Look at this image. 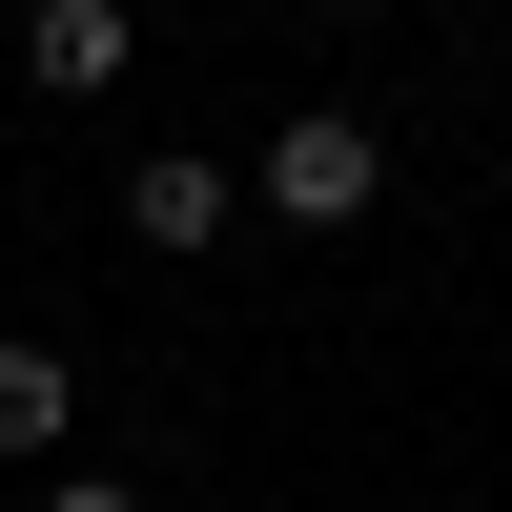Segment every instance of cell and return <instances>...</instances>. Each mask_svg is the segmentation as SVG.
I'll return each instance as SVG.
<instances>
[{
    "label": "cell",
    "instance_id": "cell-4",
    "mask_svg": "<svg viewBox=\"0 0 512 512\" xmlns=\"http://www.w3.org/2000/svg\"><path fill=\"white\" fill-rule=\"evenodd\" d=\"M62 431H82V369L41 328H0V451H62Z\"/></svg>",
    "mask_w": 512,
    "mask_h": 512
},
{
    "label": "cell",
    "instance_id": "cell-2",
    "mask_svg": "<svg viewBox=\"0 0 512 512\" xmlns=\"http://www.w3.org/2000/svg\"><path fill=\"white\" fill-rule=\"evenodd\" d=\"M226 226H246V164H205V144H144V164H123V246H144V267H205Z\"/></svg>",
    "mask_w": 512,
    "mask_h": 512
},
{
    "label": "cell",
    "instance_id": "cell-6",
    "mask_svg": "<svg viewBox=\"0 0 512 512\" xmlns=\"http://www.w3.org/2000/svg\"><path fill=\"white\" fill-rule=\"evenodd\" d=\"M328 21H390V0H328Z\"/></svg>",
    "mask_w": 512,
    "mask_h": 512
},
{
    "label": "cell",
    "instance_id": "cell-3",
    "mask_svg": "<svg viewBox=\"0 0 512 512\" xmlns=\"http://www.w3.org/2000/svg\"><path fill=\"white\" fill-rule=\"evenodd\" d=\"M123 62H144V21H123V0H21V82H41V103H103Z\"/></svg>",
    "mask_w": 512,
    "mask_h": 512
},
{
    "label": "cell",
    "instance_id": "cell-5",
    "mask_svg": "<svg viewBox=\"0 0 512 512\" xmlns=\"http://www.w3.org/2000/svg\"><path fill=\"white\" fill-rule=\"evenodd\" d=\"M41 512H144V492H123V472H41Z\"/></svg>",
    "mask_w": 512,
    "mask_h": 512
},
{
    "label": "cell",
    "instance_id": "cell-1",
    "mask_svg": "<svg viewBox=\"0 0 512 512\" xmlns=\"http://www.w3.org/2000/svg\"><path fill=\"white\" fill-rule=\"evenodd\" d=\"M246 205H267V226H369V205H390V123L369 103H308V123H267V144H246Z\"/></svg>",
    "mask_w": 512,
    "mask_h": 512
}]
</instances>
